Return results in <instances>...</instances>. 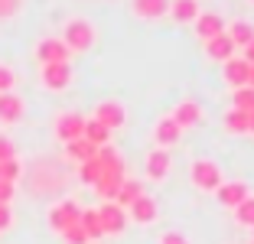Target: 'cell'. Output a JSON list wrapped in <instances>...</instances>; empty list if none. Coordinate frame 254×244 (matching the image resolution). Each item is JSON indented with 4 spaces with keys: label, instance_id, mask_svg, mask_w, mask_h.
<instances>
[{
    "label": "cell",
    "instance_id": "1",
    "mask_svg": "<svg viewBox=\"0 0 254 244\" xmlns=\"http://www.w3.org/2000/svg\"><path fill=\"white\" fill-rule=\"evenodd\" d=\"M98 160H101V176H98V183L91 185V189L98 192V199L114 202V195H118L121 183L127 179L124 156H121L114 147H98Z\"/></svg>",
    "mask_w": 254,
    "mask_h": 244
},
{
    "label": "cell",
    "instance_id": "2",
    "mask_svg": "<svg viewBox=\"0 0 254 244\" xmlns=\"http://www.w3.org/2000/svg\"><path fill=\"white\" fill-rule=\"evenodd\" d=\"M62 43H65L68 52H88L91 46L98 43V30L91 26L85 16H72V20L62 26Z\"/></svg>",
    "mask_w": 254,
    "mask_h": 244
},
{
    "label": "cell",
    "instance_id": "3",
    "mask_svg": "<svg viewBox=\"0 0 254 244\" xmlns=\"http://www.w3.org/2000/svg\"><path fill=\"white\" fill-rule=\"evenodd\" d=\"M189 179H192V185L199 192H212V195H215V189L225 183L222 166H218L215 160H209V156H199V160L189 163Z\"/></svg>",
    "mask_w": 254,
    "mask_h": 244
},
{
    "label": "cell",
    "instance_id": "4",
    "mask_svg": "<svg viewBox=\"0 0 254 244\" xmlns=\"http://www.w3.org/2000/svg\"><path fill=\"white\" fill-rule=\"evenodd\" d=\"M78 215H82V205H78V202L75 199H62V202H56V205H49L46 222H49V228H53L56 235H62L65 228L78 225Z\"/></svg>",
    "mask_w": 254,
    "mask_h": 244
},
{
    "label": "cell",
    "instance_id": "5",
    "mask_svg": "<svg viewBox=\"0 0 254 244\" xmlns=\"http://www.w3.org/2000/svg\"><path fill=\"white\" fill-rule=\"evenodd\" d=\"M91 118L98 121V124H105L108 130H121V127L127 124V108L121 101H98V108H95V114Z\"/></svg>",
    "mask_w": 254,
    "mask_h": 244
},
{
    "label": "cell",
    "instance_id": "6",
    "mask_svg": "<svg viewBox=\"0 0 254 244\" xmlns=\"http://www.w3.org/2000/svg\"><path fill=\"white\" fill-rule=\"evenodd\" d=\"M170 170H173V156H170V150L153 147V150L147 153V160H143V173H147L150 183H163V179L170 176Z\"/></svg>",
    "mask_w": 254,
    "mask_h": 244
},
{
    "label": "cell",
    "instance_id": "7",
    "mask_svg": "<svg viewBox=\"0 0 254 244\" xmlns=\"http://www.w3.org/2000/svg\"><path fill=\"white\" fill-rule=\"evenodd\" d=\"M36 59H39V65H56V62H68L72 52L65 49V43L59 36H46L36 43Z\"/></svg>",
    "mask_w": 254,
    "mask_h": 244
},
{
    "label": "cell",
    "instance_id": "8",
    "mask_svg": "<svg viewBox=\"0 0 254 244\" xmlns=\"http://www.w3.org/2000/svg\"><path fill=\"white\" fill-rule=\"evenodd\" d=\"M98 218H101V231H105V235H124L127 212L118 202H101V205H98Z\"/></svg>",
    "mask_w": 254,
    "mask_h": 244
},
{
    "label": "cell",
    "instance_id": "9",
    "mask_svg": "<svg viewBox=\"0 0 254 244\" xmlns=\"http://www.w3.org/2000/svg\"><path fill=\"white\" fill-rule=\"evenodd\" d=\"M39 81L49 91H65L72 85V65L68 62H56V65H43L39 68Z\"/></svg>",
    "mask_w": 254,
    "mask_h": 244
},
{
    "label": "cell",
    "instance_id": "10",
    "mask_svg": "<svg viewBox=\"0 0 254 244\" xmlns=\"http://www.w3.org/2000/svg\"><path fill=\"white\" fill-rule=\"evenodd\" d=\"M248 195H251V189H248V183H241V179H225L215 189V199H218L222 208H238Z\"/></svg>",
    "mask_w": 254,
    "mask_h": 244
},
{
    "label": "cell",
    "instance_id": "11",
    "mask_svg": "<svg viewBox=\"0 0 254 244\" xmlns=\"http://www.w3.org/2000/svg\"><path fill=\"white\" fill-rule=\"evenodd\" d=\"M170 118L180 124V130H189V127H199V124H202L205 111H202L199 101H192V98H183V101L170 111Z\"/></svg>",
    "mask_w": 254,
    "mask_h": 244
},
{
    "label": "cell",
    "instance_id": "12",
    "mask_svg": "<svg viewBox=\"0 0 254 244\" xmlns=\"http://www.w3.org/2000/svg\"><path fill=\"white\" fill-rule=\"evenodd\" d=\"M157 218H160V205L150 192H143L134 205L127 208V222H134V225H153Z\"/></svg>",
    "mask_w": 254,
    "mask_h": 244
},
{
    "label": "cell",
    "instance_id": "13",
    "mask_svg": "<svg viewBox=\"0 0 254 244\" xmlns=\"http://www.w3.org/2000/svg\"><path fill=\"white\" fill-rule=\"evenodd\" d=\"M85 130V118L78 111H62L59 118H56V137H59L62 143H72L78 140Z\"/></svg>",
    "mask_w": 254,
    "mask_h": 244
},
{
    "label": "cell",
    "instance_id": "14",
    "mask_svg": "<svg viewBox=\"0 0 254 244\" xmlns=\"http://www.w3.org/2000/svg\"><path fill=\"white\" fill-rule=\"evenodd\" d=\"M180 137H183V130H180V124H176L170 114H163V118L153 124V143H157L160 150L176 147V143H180Z\"/></svg>",
    "mask_w": 254,
    "mask_h": 244
},
{
    "label": "cell",
    "instance_id": "15",
    "mask_svg": "<svg viewBox=\"0 0 254 244\" xmlns=\"http://www.w3.org/2000/svg\"><path fill=\"white\" fill-rule=\"evenodd\" d=\"M248 72H251V65H248L241 56H232L228 62H222V78L232 85V91H235V88H245V85H248Z\"/></svg>",
    "mask_w": 254,
    "mask_h": 244
},
{
    "label": "cell",
    "instance_id": "16",
    "mask_svg": "<svg viewBox=\"0 0 254 244\" xmlns=\"http://www.w3.org/2000/svg\"><path fill=\"white\" fill-rule=\"evenodd\" d=\"M23 111H26V104H23L20 95H13V91L0 95V124H20Z\"/></svg>",
    "mask_w": 254,
    "mask_h": 244
},
{
    "label": "cell",
    "instance_id": "17",
    "mask_svg": "<svg viewBox=\"0 0 254 244\" xmlns=\"http://www.w3.org/2000/svg\"><path fill=\"white\" fill-rule=\"evenodd\" d=\"M195 36L205 43V39H212V36H218V33H225V20L218 13H212V10H202L199 16H195Z\"/></svg>",
    "mask_w": 254,
    "mask_h": 244
},
{
    "label": "cell",
    "instance_id": "18",
    "mask_svg": "<svg viewBox=\"0 0 254 244\" xmlns=\"http://www.w3.org/2000/svg\"><path fill=\"white\" fill-rule=\"evenodd\" d=\"M202 46H205V56H209L212 62H228L235 52H238V49H235V43L228 39V33H218V36L205 39Z\"/></svg>",
    "mask_w": 254,
    "mask_h": 244
},
{
    "label": "cell",
    "instance_id": "19",
    "mask_svg": "<svg viewBox=\"0 0 254 244\" xmlns=\"http://www.w3.org/2000/svg\"><path fill=\"white\" fill-rule=\"evenodd\" d=\"M166 13L173 16V23H180V26H189V23H195V16L202 13L199 0H170V10Z\"/></svg>",
    "mask_w": 254,
    "mask_h": 244
},
{
    "label": "cell",
    "instance_id": "20",
    "mask_svg": "<svg viewBox=\"0 0 254 244\" xmlns=\"http://www.w3.org/2000/svg\"><path fill=\"white\" fill-rule=\"evenodd\" d=\"M170 10V0H130V13L137 20H160Z\"/></svg>",
    "mask_w": 254,
    "mask_h": 244
},
{
    "label": "cell",
    "instance_id": "21",
    "mask_svg": "<svg viewBox=\"0 0 254 244\" xmlns=\"http://www.w3.org/2000/svg\"><path fill=\"white\" fill-rule=\"evenodd\" d=\"M225 33H228V39L235 43V49H245V46L254 39V23H251V20H235V23H225Z\"/></svg>",
    "mask_w": 254,
    "mask_h": 244
},
{
    "label": "cell",
    "instance_id": "22",
    "mask_svg": "<svg viewBox=\"0 0 254 244\" xmlns=\"http://www.w3.org/2000/svg\"><path fill=\"white\" fill-rule=\"evenodd\" d=\"M140 195H143V183H140V179H124V183H121V189H118V195H114V202H118V205L127 212V208L134 205Z\"/></svg>",
    "mask_w": 254,
    "mask_h": 244
},
{
    "label": "cell",
    "instance_id": "23",
    "mask_svg": "<svg viewBox=\"0 0 254 244\" xmlns=\"http://www.w3.org/2000/svg\"><path fill=\"white\" fill-rule=\"evenodd\" d=\"M82 137L91 143V147H108V140H111V130H108L105 124H98L95 118H85V130Z\"/></svg>",
    "mask_w": 254,
    "mask_h": 244
},
{
    "label": "cell",
    "instance_id": "24",
    "mask_svg": "<svg viewBox=\"0 0 254 244\" xmlns=\"http://www.w3.org/2000/svg\"><path fill=\"white\" fill-rule=\"evenodd\" d=\"M78 225H82V231L88 235V241H101V238H105V231H101V218H98V208H82Z\"/></svg>",
    "mask_w": 254,
    "mask_h": 244
},
{
    "label": "cell",
    "instance_id": "25",
    "mask_svg": "<svg viewBox=\"0 0 254 244\" xmlns=\"http://www.w3.org/2000/svg\"><path fill=\"white\" fill-rule=\"evenodd\" d=\"M98 153V147H91L85 137H78V140H72V143H65V156L68 160H75V163H85V160H91V156Z\"/></svg>",
    "mask_w": 254,
    "mask_h": 244
},
{
    "label": "cell",
    "instance_id": "26",
    "mask_svg": "<svg viewBox=\"0 0 254 244\" xmlns=\"http://www.w3.org/2000/svg\"><path fill=\"white\" fill-rule=\"evenodd\" d=\"M232 108H235V111H245V114L254 111V88H251V85L232 91Z\"/></svg>",
    "mask_w": 254,
    "mask_h": 244
},
{
    "label": "cell",
    "instance_id": "27",
    "mask_svg": "<svg viewBox=\"0 0 254 244\" xmlns=\"http://www.w3.org/2000/svg\"><path fill=\"white\" fill-rule=\"evenodd\" d=\"M98 176H101V160H98V153L91 156V160L78 163V179H82L85 185H95V183H98Z\"/></svg>",
    "mask_w": 254,
    "mask_h": 244
},
{
    "label": "cell",
    "instance_id": "28",
    "mask_svg": "<svg viewBox=\"0 0 254 244\" xmlns=\"http://www.w3.org/2000/svg\"><path fill=\"white\" fill-rule=\"evenodd\" d=\"M235 212V225H241V228H251L254 231V195H248L245 202H241L238 208H232Z\"/></svg>",
    "mask_w": 254,
    "mask_h": 244
},
{
    "label": "cell",
    "instance_id": "29",
    "mask_svg": "<svg viewBox=\"0 0 254 244\" xmlns=\"http://www.w3.org/2000/svg\"><path fill=\"white\" fill-rule=\"evenodd\" d=\"M222 124H225V130H228V133H248V114L232 108V111L222 118Z\"/></svg>",
    "mask_w": 254,
    "mask_h": 244
},
{
    "label": "cell",
    "instance_id": "30",
    "mask_svg": "<svg viewBox=\"0 0 254 244\" xmlns=\"http://www.w3.org/2000/svg\"><path fill=\"white\" fill-rule=\"evenodd\" d=\"M23 176V163L20 160H3L0 163V179H3V183H13L16 185V179Z\"/></svg>",
    "mask_w": 254,
    "mask_h": 244
},
{
    "label": "cell",
    "instance_id": "31",
    "mask_svg": "<svg viewBox=\"0 0 254 244\" xmlns=\"http://www.w3.org/2000/svg\"><path fill=\"white\" fill-rule=\"evenodd\" d=\"M62 241H65V244H91L88 235L82 231V225H72V228H65V231H62Z\"/></svg>",
    "mask_w": 254,
    "mask_h": 244
},
{
    "label": "cell",
    "instance_id": "32",
    "mask_svg": "<svg viewBox=\"0 0 254 244\" xmlns=\"http://www.w3.org/2000/svg\"><path fill=\"white\" fill-rule=\"evenodd\" d=\"M13 85H16V72L0 62V95H3V91H13Z\"/></svg>",
    "mask_w": 254,
    "mask_h": 244
},
{
    "label": "cell",
    "instance_id": "33",
    "mask_svg": "<svg viewBox=\"0 0 254 244\" xmlns=\"http://www.w3.org/2000/svg\"><path fill=\"white\" fill-rule=\"evenodd\" d=\"M157 244H189V238L183 235V231H176V228H170V231H163V235L157 238Z\"/></svg>",
    "mask_w": 254,
    "mask_h": 244
},
{
    "label": "cell",
    "instance_id": "34",
    "mask_svg": "<svg viewBox=\"0 0 254 244\" xmlns=\"http://www.w3.org/2000/svg\"><path fill=\"white\" fill-rule=\"evenodd\" d=\"M3 160H16V147L10 137H0V163Z\"/></svg>",
    "mask_w": 254,
    "mask_h": 244
},
{
    "label": "cell",
    "instance_id": "35",
    "mask_svg": "<svg viewBox=\"0 0 254 244\" xmlns=\"http://www.w3.org/2000/svg\"><path fill=\"white\" fill-rule=\"evenodd\" d=\"M13 192H16V185H13V183H3V179H0V205H10Z\"/></svg>",
    "mask_w": 254,
    "mask_h": 244
},
{
    "label": "cell",
    "instance_id": "36",
    "mask_svg": "<svg viewBox=\"0 0 254 244\" xmlns=\"http://www.w3.org/2000/svg\"><path fill=\"white\" fill-rule=\"evenodd\" d=\"M10 225H13V212H10V205H0V231H7Z\"/></svg>",
    "mask_w": 254,
    "mask_h": 244
},
{
    "label": "cell",
    "instance_id": "37",
    "mask_svg": "<svg viewBox=\"0 0 254 244\" xmlns=\"http://www.w3.org/2000/svg\"><path fill=\"white\" fill-rule=\"evenodd\" d=\"M16 7H20V0H0V16H13Z\"/></svg>",
    "mask_w": 254,
    "mask_h": 244
},
{
    "label": "cell",
    "instance_id": "38",
    "mask_svg": "<svg viewBox=\"0 0 254 244\" xmlns=\"http://www.w3.org/2000/svg\"><path fill=\"white\" fill-rule=\"evenodd\" d=\"M241 59H245L248 65H254V39H251V43L245 46V49H241Z\"/></svg>",
    "mask_w": 254,
    "mask_h": 244
},
{
    "label": "cell",
    "instance_id": "39",
    "mask_svg": "<svg viewBox=\"0 0 254 244\" xmlns=\"http://www.w3.org/2000/svg\"><path fill=\"white\" fill-rule=\"evenodd\" d=\"M248 133H254V111L248 114Z\"/></svg>",
    "mask_w": 254,
    "mask_h": 244
},
{
    "label": "cell",
    "instance_id": "40",
    "mask_svg": "<svg viewBox=\"0 0 254 244\" xmlns=\"http://www.w3.org/2000/svg\"><path fill=\"white\" fill-rule=\"evenodd\" d=\"M248 85L254 88V65H251V72H248Z\"/></svg>",
    "mask_w": 254,
    "mask_h": 244
},
{
    "label": "cell",
    "instance_id": "41",
    "mask_svg": "<svg viewBox=\"0 0 254 244\" xmlns=\"http://www.w3.org/2000/svg\"><path fill=\"white\" fill-rule=\"evenodd\" d=\"M91 244H101V241H91Z\"/></svg>",
    "mask_w": 254,
    "mask_h": 244
},
{
    "label": "cell",
    "instance_id": "42",
    "mask_svg": "<svg viewBox=\"0 0 254 244\" xmlns=\"http://www.w3.org/2000/svg\"><path fill=\"white\" fill-rule=\"evenodd\" d=\"M251 3H254V0H251Z\"/></svg>",
    "mask_w": 254,
    "mask_h": 244
},
{
    "label": "cell",
    "instance_id": "43",
    "mask_svg": "<svg viewBox=\"0 0 254 244\" xmlns=\"http://www.w3.org/2000/svg\"><path fill=\"white\" fill-rule=\"evenodd\" d=\"M251 244H254V241H251Z\"/></svg>",
    "mask_w": 254,
    "mask_h": 244
}]
</instances>
